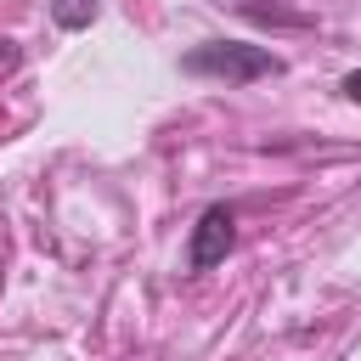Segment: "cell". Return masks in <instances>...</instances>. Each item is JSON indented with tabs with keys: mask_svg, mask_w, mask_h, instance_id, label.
<instances>
[{
	"mask_svg": "<svg viewBox=\"0 0 361 361\" xmlns=\"http://www.w3.org/2000/svg\"><path fill=\"white\" fill-rule=\"evenodd\" d=\"M186 73L197 79H226V85H254V79H271L282 73V56L265 51V45H243V39H203L197 51L180 56Z\"/></svg>",
	"mask_w": 361,
	"mask_h": 361,
	"instance_id": "1",
	"label": "cell"
},
{
	"mask_svg": "<svg viewBox=\"0 0 361 361\" xmlns=\"http://www.w3.org/2000/svg\"><path fill=\"white\" fill-rule=\"evenodd\" d=\"M231 243H237V214H231L226 203H209V209L197 214V226H192L186 265H192V271H214V265L231 254Z\"/></svg>",
	"mask_w": 361,
	"mask_h": 361,
	"instance_id": "2",
	"label": "cell"
},
{
	"mask_svg": "<svg viewBox=\"0 0 361 361\" xmlns=\"http://www.w3.org/2000/svg\"><path fill=\"white\" fill-rule=\"evenodd\" d=\"M96 11H102V0H51V23L56 28H90L96 23Z\"/></svg>",
	"mask_w": 361,
	"mask_h": 361,
	"instance_id": "3",
	"label": "cell"
},
{
	"mask_svg": "<svg viewBox=\"0 0 361 361\" xmlns=\"http://www.w3.org/2000/svg\"><path fill=\"white\" fill-rule=\"evenodd\" d=\"M338 90H344V96L361 107V68H355V73H344V85H338Z\"/></svg>",
	"mask_w": 361,
	"mask_h": 361,
	"instance_id": "4",
	"label": "cell"
}]
</instances>
